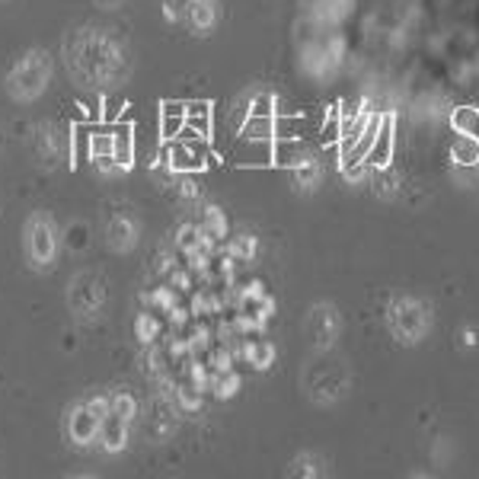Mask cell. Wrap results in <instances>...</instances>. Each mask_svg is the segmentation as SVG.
<instances>
[{
  "mask_svg": "<svg viewBox=\"0 0 479 479\" xmlns=\"http://www.w3.org/2000/svg\"><path fill=\"white\" fill-rule=\"evenodd\" d=\"M51 74H55V61H51L45 48H26L23 55L10 64L7 77H4V90H7L13 103H35V99L45 96Z\"/></svg>",
  "mask_w": 479,
  "mask_h": 479,
  "instance_id": "1",
  "label": "cell"
},
{
  "mask_svg": "<svg viewBox=\"0 0 479 479\" xmlns=\"http://www.w3.org/2000/svg\"><path fill=\"white\" fill-rule=\"evenodd\" d=\"M23 249H26V263H29L32 271H48L58 263L61 231H58V221L48 215V211H32V215L26 217Z\"/></svg>",
  "mask_w": 479,
  "mask_h": 479,
  "instance_id": "2",
  "label": "cell"
},
{
  "mask_svg": "<svg viewBox=\"0 0 479 479\" xmlns=\"http://www.w3.org/2000/svg\"><path fill=\"white\" fill-rule=\"evenodd\" d=\"M106 415H109V397L77 399V403L64 412V438L71 441L74 447L99 444V428H103Z\"/></svg>",
  "mask_w": 479,
  "mask_h": 479,
  "instance_id": "3",
  "label": "cell"
},
{
  "mask_svg": "<svg viewBox=\"0 0 479 479\" xmlns=\"http://www.w3.org/2000/svg\"><path fill=\"white\" fill-rule=\"evenodd\" d=\"M106 301V287L103 279L93 275V271H80L77 279L67 285V307H71L77 317H93Z\"/></svg>",
  "mask_w": 479,
  "mask_h": 479,
  "instance_id": "4",
  "label": "cell"
},
{
  "mask_svg": "<svg viewBox=\"0 0 479 479\" xmlns=\"http://www.w3.org/2000/svg\"><path fill=\"white\" fill-rule=\"evenodd\" d=\"M233 163L240 167H271L275 163V137H237Z\"/></svg>",
  "mask_w": 479,
  "mask_h": 479,
  "instance_id": "5",
  "label": "cell"
},
{
  "mask_svg": "<svg viewBox=\"0 0 479 479\" xmlns=\"http://www.w3.org/2000/svg\"><path fill=\"white\" fill-rule=\"evenodd\" d=\"M326 115H275V137H317Z\"/></svg>",
  "mask_w": 479,
  "mask_h": 479,
  "instance_id": "6",
  "label": "cell"
},
{
  "mask_svg": "<svg viewBox=\"0 0 479 479\" xmlns=\"http://www.w3.org/2000/svg\"><path fill=\"white\" fill-rule=\"evenodd\" d=\"M393 160V119L390 115H383L381 128H377V137L371 144V151H367L365 163L367 167H387Z\"/></svg>",
  "mask_w": 479,
  "mask_h": 479,
  "instance_id": "7",
  "label": "cell"
},
{
  "mask_svg": "<svg viewBox=\"0 0 479 479\" xmlns=\"http://www.w3.org/2000/svg\"><path fill=\"white\" fill-rule=\"evenodd\" d=\"M128 444V422L122 415H106L103 419V428H99V447H103L106 454H122Z\"/></svg>",
  "mask_w": 479,
  "mask_h": 479,
  "instance_id": "8",
  "label": "cell"
},
{
  "mask_svg": "<svg viewBox=\"0 0 479 479\" xmlns=\"http://www.w3.org/2000/svg\"><path fill=\"white\" fill-rule=\"evenodd\" d=\"M310 157L307 137H275V167H301Z\"/></svg>",
  "mask_w": 479,
  "mask_h": 479,
  "instance_id": "9",
  "label": "cell"
},
{
  "mask_svg": "<svg viewBox=\"0 0 479 479\" xmlns=\"http://www.w3.org/2000/svg\"><path fill=\"white\" fill-rule=\"evenodd\" d=\"M112 135H115L112 157H115L119 169H131V167H135V128L119 125V128H112Z\"/></svg>",
  "mask_w": 479,
  "mask_h": 479,
  "instance_id": "10",
  "label": "cell"
},
{
  "mask_svg": "<svg viewBox=\"0 0 479 479\" xmlns=\"http://www.w3.org/2000/svg\"><path fill=\"white\" fill-rule=\"evenodd\" d=\"M185 128V103H163L160 106V137L173 141Z\"/></svg>",
  "mask_w": 479,
  "mask_h": 479,
  "instance_id": "11",
  "label": "cell"
},
{
  "mask_svg": "<svg viewBox=\"0 0 479 479\" xmlns=\"http://www.w3.org/2000/svg\"><path fill=\"white\" fill-rule=\"evenodd\" d=\"M211 103L208 99H195V103H185V128H192L199 137H211Z\"/></svg>",
  "mask_w": 479,
  "mask_h": 479,
  "instance_id": "12",
  "label": "cell"
},
{
  "mask_svg": "<svg viewBox=\"0 0 479 479\" xmlns=\"http://www.w3.org/2000/svg\"><path fill=\"white\" fill-rule=\"evenodd\" d=\"M106 237H109L112 249H131V243H135V227H131L128 217L115 215L109 221V227H106Z\"/></svg>",
  "mask_w": 479,
  "mask_h": 479,
  "instance_id": "13",
  "label": "cell"
},
{
  "mask_svg": "<svg viewBox=\"0 0 479 479\" xmlns=\"http://www.w3.org/2000/svg\"><path fill=\"white\" fill-rule=\"evenodd\" d=\"M451 153H454L457 163H463V167H473V163H479V141L473 135H460V131H457Z\"/></svg>",
  "mask_w": 479,
  "mask_h": 479,
  "instance_id": "14",
  "label": "cell"
},
{
  "mask_svg": "<svg viewBox=\"0 0 479 479\" xmlns=\"http://www.w3.org/2000/svg\"><path fill=\"white\" fill-rule=\"evenodd\" d=\"M339 137H342V115H339V106H329L317 141L319 144H333V147H335V144H339Z\"/></svg>",
  "mask_w": 479,
  "mask_h": 479,
  "instance_id": "15",
  "label": "cell"
},
{
  "mask_svg": "<svg viewBox=\"0 0 479 479\" xmlns=\"http://www.w3.org/2000/svg\"><path fill=\"white\" fill-rule=\"evenodd\" d=\"M243 137H275V115H249L240 128Z\"/></svg>",
  "mask_w": 479,
  "mask_h": 479,
  "instance_id": "16",
  "label": "cell"
},
{
  "mask_svg": "<svg viewBox=\"0 0 479 479\" xmlns=\"http://www.w3.org/2000/svg\"><path fill=\"white\" fill-rule=\"evenodd\" d=\"M135 409H137V403L128 390H112L109 393V412L112 415H122L125 422H131V419H135Z\"/></svg>",
  "mask_w": 479,
  "mask_h": 479,
  "instance_id": "17",
  "label": "cell"
},
{
  "mask_svg": "<svg viewBox=\"0 0 479 479\" xmlns=\"http://www.w3.org/2000/svg\"><path fill=\"white\" fill-rule=\"evenodd\" d=\"M476 122H479L476 106H460V109H454V115H451V128L460 131V135H470L473 128H476Z\"/></svg>",
  "mask_w": 479,
  "mask_h": 479,
  "instance_id": "18",
  "label": "cell"
},
{
  "mask_svg": "<svg viewBox=\"0 0 479 479\" xmlns=\"http://www.w3.org/2000/svg\"><path fill=\"white\" fill-rule=\"evenodd\" d=\"M112 144H115L112 131H93V135H90V160L112 157Z\"/></svg>",
  "mask_w": 479,
  "mask_h": 479,
  "instance_id": "19",
  "label": "cell"
},
{
  "mask_svg": "<svg viewBox=\"0 0 479 479\" xmlns=\"http://www.w3.org/2000/svg\"><path fill=\"white\" fill-rule=\"evenodd\" d=\"M249 115H275V99L269 93H259L249 106Z\"/></svg>",
  "mask_w": 479,
  "mask_h": 479,
  "instance_id": "20",
  "label": "cell"
},
{
  "mask_svg": "<svg viewBox=\"0 0 479 479\" xmlns=\"http://www.w3.org/2000/svg\"><path fill=\"white\" fill-rule=\"evenodd\" d=\"M358 112H361V99H342V103H339V115H342V122L355 119Z\"/></svg>",
  "mask_w": 479,
  "mask_h": 479,
  "instance_id": "21",
  "label": "cell"
},
{
  "mask_svg": "<svg viewBox=\"0 0 479 479\" xmlns=\"http://www.w3.org/2000/svg\"><path fill=\"white\" fill-rule=\"evenodd\" d=\"M96 4H103V7H112V4H115V0H96Z\"/></svg>",
  "mask_w": 479,
  "mask_h": 479,
  "instance_id": "22",
  "label": "cell"
},
{
  "mask_svg": "<svg viewBox=\"0 0 479 479\" xmlns=\"http://www.w3.org/2000/svg\"><path fill=\"white\" fill-rule=\"evenodd\" d=\"M470 135H473V137H476V141H479V122H476V128H473Z\"/></svg>",
  "mask_w": 479,
  "mask_h": 479,
  "instance_id": "23",
  "label": "cell"
}]
</instances>
